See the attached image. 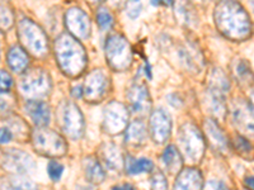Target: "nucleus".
Here are the masks:
<instances>
[{
	"instance_id": "38",
	"label": "nucleus",
	"mask_w": 254,
	"mask_h": 190,
	"mask_svg": "<svg viewBox=\"0 0 254 190\" xmlns=\"http://www.w3.org/2000/svg\"><path fill=\"white\" fill-rule=\"evenodd\" d=\"M145 75L149 79H151V67L150 65H149V62L145 63Z\"/></svg>"
},
{
	"instance_id": "16",
	"label": "nucleus",
	"mask_w": 254,
	"mask_h": 190,
	"mask_svg": "<svg viewBox=\"0 0 254 190\" xmlns=\"http://www.w3.org/2000/svg\"><path fill=\"white\" fill-rule=\"evenodd\" d=\"M24 109L28 113V115L32 118V121L35 122V124L42 127L50 123L51 119V110L50 107L44 101L37 100H29L27 101L24 105Z\"/></svg>"
},
{
	"instance_id": "36",
	"label": "nucleus",
	"mask_w": 254,
	"mask_h": 190,
	"mask_svg": "<svg viewBox=\"0 0 254 190\" xmlns=\"http://www.w3.org/2000/svg\"><path fill=\"white\" fill-rule=\"evenodd\" d=\"M72 96L74 98H80L81 95H83V89H81V87H76V88H72Z\"/></svg>"
},
{
	"instance_id": "24",
	"label": "nucleus",
	"mask_w": 254,
	"mask_h": 190,
	"mask_svg": "<svg viewBox=\"0 0 254 190\" xmlns=\"http://www.w3.org/2000/svg\"><path fill=\"white\" fill-rule=\"evenodd\" d=\"M153 162L147 158H140V160H135L132 157H127L126 170L127 173L131 175H136V174L141 173H149L153 170Z\"/></svg>"
},
{
	"instance_id": "12",
	"label": "nucleus",
	"mask_w": 254,
	"mask_h": 190,
	"mask_svg": "<svg viewBox=\"0 0 254 190\" xmlns=\"http://www.w3.org/2000/svg\"><path fill=\"white\" fill-rule=\"evenodd\" d=\"M66 26L71 33L80 38H87L90 32L89 18L79 8H71L65 15Z\"/></svg>"
},
{
	"instance_id": "14",
	"label": "nucleus",
	"mask_w": 254,
	"mask_h": 190,
	"mask_svg": "<svg viewBox=\"0 0 254 190\" xmlns=\"http://www.w3.org/2000/svg\"><path fill=\"white\" fill-rule=\"evenodd\" d=\"M3 157V166L13 173H26L33 167V160L23 151L8 150L4 152Z\"/></svg>"
},
{
	"instance_id": "3",
	"label": "nucleus",
	"mask_w": 254,
	"mask_h": 190,
	"mask_svg": "<svg viewBox=\"0 0 254 190\" xmlns=\"http://www.w3.org/2000/svg\"><path fill=\"white\" fill-rule=\"evenodd\" d=\"M20 40L31 53L44 56L47 52V37L44 31L29 19L19 22Z\"/></svg>"
},
{
	"instance_id": "29",
	"label": "nucleus",
	"mask_w": 254,
	"mask_h": 190,
	"mask_svg": "<svg viewBox=\"0 0 254 190\" xmlns=\"http://www.w3.org/2000/svg\"><path fill=\"white\" fill-rule=\"evenodd\" d=\"M13 23L12 12L5 5H0V28L8 29Z\"/></svg>"
},
{
	"instance_id": "8",
	"label": "nucleus",
	"mask_w": 254,
	"mask_h": 190,
	"mask_svg": "<svg viewBox=\"0 0 254 190\" xmlns=\"http://www.w3.org/2000/svg\"><path fill=\"white\" fill-rule=\"evenodd\" d=\"M61 127L64 132L71 139H79L83 135L84 121L80 110L74 103L64 104L61 109Z\"/></svg>"
},
{
	"instance_id": "2",
	"label": "nucleus",
	"mask_w": 254,
	"mask_h": 190,
	"mask_svg": "<svg viewBox=\"0 0 254 190\" xmlns=\"http://www.w3.org/2000/svg\"><path fill=\"white\" fill-rule=\"evenodd\" d=\"M56 57L61 69L71 76L83 71L87 57L81 45L70 35H63L55 42Z\"/></svg>"
},
{
	"instance_id": "22",
	"label": "nucleus",
	"mask_w": 254,
	"mask_h": 190,
	"mask_svg": "<svg viewBox=\"0 0 254 190\" xmlns=\"http://www.w3.org/2000/svg\"><path fill=\"white\" fill-rule=\"evenodd\" d=\"M84 170H85V175H87L88 180H90L94 184H99L104 180V173L102 170L101 165L98 161L93 157H88L84 164Z\"/></svg>"
},
{
	"instance_id": "5",
	"label": "nucleus",
	"mask_w": 254,
	"mask_h": 190,
	"mask_svg": "<svg viewBox=\"0 0 254 190\" xmlns=\"http://www.w3.org/2000/svg\"><path fill=\"white\" fill-rule=\"evenodd\" d=\"M106 56L113 69H127L131 62L130 45L122 36H111L106 45Z\"/></svg>"
},
{
	"instance_id": "40",
	"label": "nucleus",
	"mask_w": 254,
	"mask_h": 190,
	"mask_svg": "<svg viewBox=\"0 0 254 190\" xmlns=\"http://www.w3.org/2000/svg\"><path fill=\"white\" fill-rule=\"evenodd\" d=\"M251 96H252V100H253V103H254V90H253V92H252Z\"/></svg>"
},
{
	"instance_id": "31",
	"label": "nucleus",
	"mask_w": 254,
	"mask_h": 190,
	"mask_svg": "<svg viewBox=\"0 0 254 190\" xmlns=\"http://www.w3.org/2000/svg\"><path fill=\"white\" fill-rule=\"evenodd\" d=\"M151 190H168L167 179L163 174H154L151 178Z\"/></svg>"
},
{
	"instance_id": "6",
	"label": "nucleus",
	"mask_w": 254,
	"mask_h": 190,
	"mask_svg": "<svg viewBox=\"0 0 254 190\" xmlns=\"http://www.w3.org/2000/svg\"><path fill=\"white\" fill-rule=\"evenodd\" d=\"M179 143L183 152L192 161H197L203 153V139L193 124H185L179 135Z\"/></svg>"
},
{
	"instance_id": "30",
	"label": "nucleus",
	"mask_w": 254,
	"mask_h": 190,
	"mask_svg": "<svg viewBox=\"0 0 254 190\" xmlns=\"http://www.w3.org/2000/svg\"><path fill=\"white\" fill-rule=\"evenodd\" d=\"M47 171H49L50 178H51L54 182H58V180H60L61 175H63L64 173V166L61 164H59V162L51 161L49 164V166H47Z\"/></svg>"
},
{
	"instance_id": "17",
	"label": "nucleus",
	"mask_w": 254,
	"mask_h": 190,
	"mask_svg": "<svg viewBox=\"0 0 254 190\" xmlns=\"http://www.w3.org/2000/svg\"><path fill=\"white\" fill-rule=\"evenodd\" d=\"M202 176L196 169H187L179 174L174 190H201Z\"/></svg>"
},
{
	"instance_id": "10",
	"label": "nucleus",
	"mask_w": 254,
	"mask_h": 190,
	"mask_svg": "<svg viewBox=\"0 0 254 190\" xmlns=\"http://www.w3.org/2000/svg\"><path fill=\"white\" fill-rule=\"evenodd\" d=\"M108 85L107 76L104 75L102 70H95L92 74H89L85 80V87H84L83 94L89 101H98L106 94Z\"/></svg>"
},
{
	"instance_id": "7",
	"label": "nucleus",
	"mask_w": 254,
	"mask_h": 190,
	"mask_svg": "<svg viewBox=\"0 0 254 190\" xmlns=\"http://www.w3.org/2000/svg\"><path fill=\"white\" fill-rule=\"evenodd\" d=\"M50 87L51 84H50L49 75L44 70L40 69L29 71L20 81V90L23 92L24 95L32 96V98H40L46 95Z\"/></svg>"
},
{
	"instance_id": "21",
	"label": "nucleus",
	"mask_w": 254,
	"mask_h": 190,
	"mask_svg": "<svg viewBox=\"0 0 254 190\" xmlns=\"http://www.w3.org/2000/svg\"><path fill=\"white\" fill-rule=\"evenodd\" d=\"M163 162H164L167 170L171 174H176L182 166V158L179 155L178 150L174 146H168L163 155Z\"/></svg>"
},
{
	"instance_id": "19",
	"label": "nucleus",
	"mask_w": 254,
	"mask_h": 190,
	"mask_svg": "<svg viewBox=\"0 0 254 190\" xmlns=\"http://www.w3.org/2000/svg\"><path fill=\"white\" fill-rule=\"evenodd\" d=\"M8 65L14 72H23L28 66V56L19 46H13L8 52Z\"/></svg>"
},
{
	"instance_id": "33",
	"label": "nucleus",
	"mask_w": 254,
	"mask_h": 190,
	"mask_svg": "<svg viewBox=\"0 0 254 190\" xmlns=\"http://www.w3.org/2000/svg\"><path fill=\"white\" fill-rule=\"evenodd\" d=\"M140 12H141V3H128L127 4V14L130 15L131 18L139 17Z\"/></svg>"
},
{
	"instance_id": "9",
	"label": "nucleus",
	"mask_w": 254,
	"mask_h": 190,
	"mask_svg": "<svg viewBox=\"0 0 254 190\" xmlns=\"http://www.w3.org/2000/svg\"><path fill=\"white\" fill-rule=\"evenodd\" d=\"M235 126L243 133L254 137V105L246 99H237L231 109Z\"/></svg>"
},
{
	"instance_id": "26",
	"label": "nucleus",
	"mask_w": 254,
	"mask_h": 190,
	"mask_svg": "<svg viewBox=\"0 0 254 190\" xmlns=\"http://www.w3.org/2000/svg\"><path fill=\"white\" fill-rule=\"evenodd\" d=\"M102 156H103L104 161L107 162L108 166L113 167V169H120L122 164V158L119 148H116L112 144H106L102 150Z\"/></svg>"
},
{
	"instance_id": "11",
	"label": "nucleus",
	"mask_w": 254,
	"mask_h": 190,
	"mask_svg": "<svg viewBox=\"0 0 254 190\" xmlns=\"http://www.w3.org/2000/svg\"><path fill=\"white\" fill-rule=\"evenodd\" d=\"M127 119H128L127 110L121 103L113 101L106 108L104 124H106V130L112 135L124 130L127 126Z\"/></svg>"
},
{
	"instance_id": "35",
	"label": "nucleus",
	"mask_w": 254,
	"mask_h": 190,
	"mask_svg": "<svg viewBox=\"0 0 254 190\" xmlns=\"http://www.w3.org/2000/svg\"><path fill=\"white\" fill-rule=\"evenodd\" d=\"M112 190H136V189L131 184H122V185H117V187H113Z\"/></svg>"
},
{
	"instance_id": "37",
	"label": "nucleus",
	"mask_w": 254,
	"mask_h": 190,
	"mask_svg": "<svg viewBox=\"0 0 254 190\" xmlns=\"http://www.w3.org/2000/svg\"><path fill=\"white\" fill-rule=\"evenodd\" d=\"M246 183L252 190H254V176H248V178L246 179Z\"/></svg>"
},
{
	"instance_id": "28",
	"label": "nucleus",
	"mask_w": 254,
	"mask_h": 190,
	"mask_svg": "<svg viewBox=\"0 0 254 190\" xmlns=\"http://www.w3.org/2000/svg\"><path fill=\"white\" fill-rule=\"evenodd\" d=\"M97 22H98L99 27H101L102 29H106V31H107V29H110L111 27H112L113 18L107 9L101 8L98 10V13H97Z\"/></svg>"
},
{
	"instance_id": "1",
	"label": "nucleus",
	"mask_w": 254,
	"mask_h": 190,
	"mask_svg": "<svg viewBox=\"0 0 254 190\" xmlns=\"http://www.w3.org/2000/svg\"><path fill=\"white\" fill-rule=\"evenodd\" d=\"M215 19L220 32L230 40L242 41L251 36V18L244 8L235 1L220 3L216 6Z\"/></svg>"
},
{
	"instance_id": "15",
	"label": "nucleus",
	"mask_w": 254,
	"mask_h": 190,
	"mask_svg": "<svg viewBox=\"0 0 254 190\" xmlns=\"http://www.w3.org/2000/svg\"><path fill=\"white\" fill-rule=\"evenodd\" d=\"M127 98L130 100V105L133 112L144 114L150 108V98L147 89L142 85H135L127 93Z\"/></svg>"
},
{
	"instance_id": "4",
	"label": "nucleus",
	"mask_w": 254,
	"mask_h": 190,
	"mask_svg": "<svg viewBox=\"0 0 254 190\" xmlns=\"http://www.w3.org/2000/svg\"><path fill=\"white\" fill-rule=\"evenodd\" d=\"M33 143L38 153L46 156H63L66 152V143L54 131L38 128L33 135Z\"/></svg>"
},
{
	"instance_id": "34",
	"label": "nucleus",
	"mask_w": 254,
	"mask_h": 190,
	"mask_svg": "<svg viewBox=\"0 0 254 190\" xmlns=\"http://www.w3.org/2000/svg\"><path fill=\"white\" fill-rule=\"evenodd\" d=\"M12 132H10L6 127H1V128H0V144L8 143V142L12 141Z\"/></svg>"
},
{
	"instance_id": "13",
	"label": "nucleus",
	"mask_w": 254,
	"mask_h": 190,
	"mask_svg": "<svg viewBox=\"0 0 254 190\" xmlns=\"http://www.w3.org/2000/svg\"><path fill=\"white\" fill-rule=\"evenodd\" d=\"M151 136L154 141L158 143H163L168 140L171 135L172 121L171 117L167 114L163 109H158L153 113L150 119Z\"/></svg>"
},
{
	"instance_id": "18",
	"label": "nucleus",
	"mask_w": 254,
	"mask_h": 190,
	"mask_svg": "<svg viewBox=\"0 0 254 190\" xmlns=\"http://www.w3.org/2000/svg\"><path fill=\"white\" fill-rule=\"evenodd\" d=\"M0 190H38L29 179L20 175L5 176L0 179Z\"/></svg>"
},
{
	"instance_id": "32",
	"label": "nucleus",
	"mask_w": 254,
	"mask_h": 190,
	"mask_svg": "<svg viewBox=\"0 0 254 190\" xmlns=\"http://www.w3.org/2000/svg\"><path fill=\"white\" fill-rule=\"evenodd\" d=\"M13 85L12 76L4 70H0V93H6Z\"/></svg>"
},
{
	"instance_id": "39",
	"label": "nucleus",
	"mask_w": 254,
	"mask_h": 190,
	"mask_svg": "<svg viewBox=\"0 0 254 190\" xmlns=\"http://www.w3.org/2000/svg\"><path fill=\"white\" fill-rule=\"evenodd\" d=\"M217 190H228V189H226V188L224 187V185H220V188Z\"/></svg>"
},
{
	"instance_id": "23",
	"label": "nucleus",
	"mask_w": 254,
	"mask_h": 190,
	"mask_svg": "<svg viewBox=\"0 0 254 190\" xmlns=\"http://www.w3.org/2000/svg\"><path fill=\"white\" fill-rule=\"evenodd\" d=\"M234 75L242 85H251L254 81V74L246 60H239L234 66Z\"/></svg>"
},
{
	"instance_id": "27",
	"label": "nucleus",
	"mask_w": 254,
	"mask_h": 190,
	"mask_svg": "<svg viewBox=\"0 0 254 190\" xmlns=\"http://www.w3.org/2000/svg\"><path fill=\"white\" fill-rule=\"evenodd\" d=\"M234 146L242 156H244L246 158H254V147L249 143L248 140L242 136H237L234 140Z\"/></svg>"
},
{
	"instance_id": "25",
	"label": "nucleus",
	"mask_w": 254,
	"mask_h": 190,
	"mask_svg": "<svg viewBox=\"0 0 254 190\" xmlns=\"http://www.w3.org/2000/svg\"><path fill=\"white\" fill-rule=\"evenodd\" d=\"M145 139V126L141 122H133L127 127L126 142L132 146H137Z\"/></svg>"
},
{
	"instance_id": "20",
	"label": "nucleus",
	"mask_w": 254,
	"mask_h": 190,
	"mask_svg": "<svg viewBox=\"0 0 254 190\" xmlns=\"http://www.w3.org/2000/svg\"><path fill=\"white\" fill-rule=\"evenodd\" d=\"M205 126L211 144L220 151L228 150V139L225 137L224 132L217 127V124L212 121H206Z\"/></svg>"
}]
</instances>
